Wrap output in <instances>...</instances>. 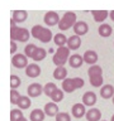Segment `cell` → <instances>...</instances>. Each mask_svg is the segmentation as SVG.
<instances>
[{
    "mask_svg": "<svg viewBox=\"0 0 114 121\" xmlns=\"http://www.w3.org/2000/svg\"><path fill=\"white\" fill-rule=\"evenodd\" d=\"M29 30L27 28H22V26H17L15 22L11 19L10 20V39L17 40V42H28L29 39Z\"/></svg>",
    "mask_w": 114,
    "mask_h": 121,
    "instance_id": "obj_1",
    "label": "cell"
},
{
    "mask_svg": "<svg viewBox=\"0 0 114 121\" xmlns=\"http://www.w3.org/2000/svg\"><path fill=\"white\" fill-rule=\"evenodd\" d=\"M30 34H32L33 38H36V39H38L42 43H48L55 37L48 28H44L42 25H34L32 30H30Z\"/></svg>",
    "mask_w": 114,
    "mask_h": 121,
    "instance_id": "obj_2",
    "label": "cell"
},
{
    "mask_svg": "<svg viewBox=\"0 0 114 121\" xmlns=\"http://www.w3.org/2000/svg\"><path fill=\"white\" fill-rule=\"evenodd\" d=\"M87 74H89V81L91 83V86L94 87H103V68L98 64L90 66V68L87 69Z\"/></svg>",
    "mask_w": 114,
    "mask_h": 121,
    "instance_id": "obj_3",
    "label": "cell"
},
{
    "mask_svg": "<svg viewBox=\"0 0 114 121\" xmlns=\"http://www.w3.org/2000/svg\"><path fill=\"white\" fill-rule=\"evenodd\" d=\"M68 58H70V49L65 45V47L57 48V51L52 57V62L56 64V67H63Z\"/></svg>",
    "mask_w": 114,
    "mask_h": 121,
    "instance_id": "obj_4",
    "label": "cell"
},
{
    "mask_svg": "<svg viewBox=\"0 0 114 121\" xmlns=\"http://www.w3.org/2000/svg\"><path fill=\"white\" fill-rule=\"evenodd\" d=\"M85 85L82 78L80 77H75V78H66L65 81H62V90L63 92H67V93H72L77 88H81Z\"/></svg>",
    "mask_w": 114,
    "mask_h": 121,
    "instance_id": "obj_5",
    "label": "cell"
},
{
    "mask_svg": "<svg viewBox=\"0 0 114 121\" xmlns=\"http://www.w3.org/2000/svg\"><path fill=\"white\" fill-rule=\"evenodd\" d=\"M76 13L74 11H67L63 14V17L61 18V20L58 23V28L60 30H67L70 28H74V25L76 24Z\"/></svg>",
    "mask_w": 114,
    "mask_h": 121,
    "instance_id": "obj_6",
    "label": "cell"
},
{
    "mask_svg": "<svg viewBox=\"0 0 114 121\" xmlns=\"http://www.w3.org/2000/svg\"><path fill=\"white\" fill-rule=\"evenodd\" d=\"M11 64L15 68H27L28 67V57L24 53H17L15 56L11 57Z\"/></svg>",
    "mask_w": 114,
    "mask_h": 121,
    "instance_id": "obj_7",
    "label": "cell"
},
{
    "mask_svg": "<svg viewBox=\"0 0 114 121\" xmlns=\"http://www.w3.org/2000/svg\"><path fill=\"white\" fill-rule=\"evenodd\" d=\"M43 20L47 25L53 26V25H58L61 18L58 17V13H56V11H47V13L44 14Z\"/></svg>",
    "mask_w": 114,
    "mask_h": 121,
    "instance_id": "obj_8",
    "label": "cell"
},
{
    "mask_svg": "<svg viewBox=\"0 0 114 121\" xmlns=\"http://www.w3.org/2000/svg\"><path fill=\"white\" fill-rule=\"evenodd\" d=\"M27 93H28L29 97H38L41 93H43V86L39 85V83H32V85L28 86Z\"/></svg>",
    "mask_w": 114,
    "mask_h": 121,
    "instance_id": "obj_9",
    "label": "cell"
},
{
    "mask_svg": "<svg viewBox=\"0 0 114 121\" xmlns=\"http://www.w3.org/2000/svg\"><path fill=\"white\" fill-rule=\"evenodd\" d=\"M86 106L84 104H75L71 108V112H72V116L76 117V119H81L86 115Z\"/></svg>",
    "mask_w": 114,
    "mask_h": 121,
    "instance_id": "obj_10",
    "label": "cell"
},
{
    "mask_svg": "<svg viewBox=\"0 0 114 121\" xmlns=\"http://www.w3.org/2000/svg\"><path fill=\"white\" fill-rule=\"evenodd\" d=\"M25 74L30 78H36L41 74V67L37 63H29L25 68Z\"/></svg>",
    "mask_w": 114,
    "mask_h": 121,
    "instance_id": "obj_11",
    "label": "cell"
},
{
    "mask_svg": "<svg viewBox=\"0 0 114 121\" xmlns=\"http://www.w3.org/2000/svg\"><path fill=\"white\" fill-rule=\"evenodd\" d=\"M74 32H75V35H79V37L85 35L89 32V25L85 22H76V24L74 25Z\"/></svg>",
    "mask_w": 114,
    "mask_h": 121,
    "instance_id": "obj_12",
    "label": "cell"
},
{
    "mask_svg": "<svg viewBox=\"0 0 114 121\" xmlns=\"http://www.w3.org/2000/svg\"><path fill=\"white\" fill-rule=\"evenodd\" d=\"M96 95H95V92H91V91H87V92H85L82 95V104L85 106H94L95 102H96Z\"/></svg>",
    "mask_w": 114,
    "mask_h": 121,
    "instance_id": "obj_13",
    "label": "cell"
},
{
    "mask_svg": "<svg viewBox=\"0 0 114 121\" xmlns=\"http://www.w3.org/2000/svg\"><path fill=\"white\" fill-rule=\"evenodd\" d=\"M82 63H85L82 56L77 54V53L70 56V58H68V64H70V67H72V68H80L82 66Z\"/></svg>",
    "mask_w": 114,
    "mask_h": 121,
    "instance_id": "obj_14",
    "label": "cell"
},
{
    "mask_svg": "<svg viewBox=\"0 0 114 121\" xmlns=\"http://www.w3.org/2000/svg\"><path fill=\"white\" fill-rule=\"evenodd\" d=\"M82 58H84V62L85 63L90 64V66H94V64L98 62V53L94 52V51H86L84 53Z\"/></svg>",
    "mask_w": 114,
    "mask_h": 121,
    "instance_id": "obj_15",
    "label": "cell"
},
{
    "mask_svg": "<svg viewBox=\"0 0 114 121\" xmlns=\"http://www.w3.org/2000/svg\"><path fill=\"white\" fill-rule=\"evenodd\" d=\"M44 113L49 117H53V116H57V113H58V106H57V104H55V102H48V104L44 105Z\"/></svg>",
    "mask_w": 114,
    "mask_h": 121,
    "instance_id": "obj_16",
    "label": "cell"
},
{
    "mask_svg": "<svg viewBox=\"0 0 114 121\" xmlns=\"http://www.w3.org/2000/svg\"><path fill=\"white\" fill-rule=\"evenodd\" d=\"M81 45V39L79 35H71L70 38H67V48L70 51H76L80 48Z\"/></svg>",
    "mask_w": 114,
    "mask_h": 121,
    "instance_id": "obj_17",
    "label": "cell"
},
{
    "mask_svg": "<svg viewBox=\"0 0 114 121\" xmlns=\"http://www.w3.org/2000/svg\"><path fill=\"white\" fill-rule=\"evenodd\" d=\"M100 96L105 100L114 97V86L113 85H104L100 88Z\"/></svg>",
    "mask_w": 114,
    "mask_h": 121,
    "instance_id": "obj_18",
    "label": "cell"
},
{
    "mask_svg": "<svg viewBox=\"0 0 114 121\" xmlns=\"http://www.w3.org/2000/svg\"><path fill=\"white\" fill-rule=\"evenodd\" d=\"M86 120L87 121H99L101 119V112L99 108H95V107H91L89 111L86 112Z\"/></svg>",
    "mask_w": 114,
    "mask_h": 121,
    "instance_id": "obj_19",
    "label": "cell"
},
{
    "mask_svg": "<svg viewBox=\"0 0 114 121\" xmlns=\"http://www.w3.org/2000/svg\"><path fill=\"white\" fill-rule=\"evenodd\" d=\"M98 33H99V35L103 37V38H108V37L112 35L113 28L109 24H106V23H103V24H100V26H99Z\"/></svg>",
    "mask_w": 114,
    "mask_h": 121,
    "instance_id": "obj_20",
    "label": "cell"
},
{
    "mask_svg": "<svg viewBox=\"0 0 114 121\" xmlns=\"http://www.w3.org/2000/svg\"><path fill=\"white\" fill-rule=\"evenodd\" d=\"M91 14H93L94 20L96 23H101V24H103V22H104L105 19L108 18V15H109V13L106 10H93V11H91Z\"/></svg>",
    "mask_w": 114,
    "mask_h": 121,
    "instance_id": "obj_21",
    "label": "cell"
},
{
    "mask_svg": "<svg viewBox=\"0 0 114 121\" xmlns=\"http://www.w3.org/2000/svg\"><path fill=\"white\" fill-rule=\"evenodd\" d=\"M53 78L57 81H65L67 78V69L65 67H56L53 71Z\"/></svg>",
    "mask_w": 114,
    "mask_h": 121,
    "instance_id": "obj_22",
    "label": "cell"
},
{
    "mask_svg": "<svg viewBox=\"0 0 114 121\" xmlns=\"http://www.w3.org/2000/svg\"><path fill=\"white\" fill-rule=\"evenodd\" d=\"M44 110H41V108H34L29 115V120L30 121H43L44 120Z\"/></svg>",
    "mask_w": 114,
    "mask_h": 121,
    "instance_id": "obj_23",
    "label": "cell"
},
{
    "mask_svg": "<svg viewBox=\"0 0 114 121\" xmlns=\"http://www.w3.org/2000/svg\"><path fill=\"white\" fill-rule=\"evenodd\" d=\"M27 18H28V13L24 11V10H15V11H13V17H11V19H13L14 22H17V23L25 22Z\"/></svg>",
    "mask_w": 114,
    "mask_h": 121,
    "instance_id": "obj_24",
    "label": "cell"
},
{
    "mask_svg": "<svg viewBox=\"0 0 114 121\" xmlns=\"http://www.w3.org/2000/svg\"><path fill=\"white\" fill-rule=\"evenodd\" d=\"M53 42L57 47H65V44H67V38L63 33H57L55 37H53Z\"/></svg>",
    "mask_w": 114,
    "mask_h": 121,
    "instance_id": "obj_25",
    "label": "cell"
},
{
    "mask_svg": "<svg viewBox=\"0 0 114 121\" xmlns=\"http://www.w3.org/2000/svg\"><path fill=\"white\" fill-rule=\"evenodd\" d=\"M46 56H47V52H46V49L38 47V48L36 49V52H34L32 59L34 60V62H41V60H43V59L46 58Z\"/></svg>",
    "mask_w": 114,
    "mask_h": 121,
    "instance_id": "obj_26",
    "label": "cell"
},
{
    "mask_svg": "<svg viewBox=\"0 0 114 121\" xmlns=\"http://www.w3.org/2000/svg\"><path fill=\"white\" fill-rule=\"evenodd\" d=\"M30 105H32V101H30L29 96H22L20 98H19L18 104H17V106H18V107L20 108V110H27V108H29Z\"/></svg>",
    "mask_w": 114,
    "mask_h": 121,
    "instance_id": "obj_27",
    "label": "cell"
},
{
    "mask_svg": "<svg viewBox=\"0 0 114 121\" xmlns=\"http://www.w3.org/2000/svg\"><path fill=\"white\" fill-rule=\"evenodd\" d=\"M56 90H57V86L53 82H47L43 86V93L46 95V96H48V97H51L52 93L55 92Z\"/></svg>",
    "mask_w": 114,
    "mask_h": 121,
    "instance_id": "obj_28",
    "label": "cell"
},
{
    "mask_svg": "<svg viewBox=\"0 0 114 121\" xmlns=\"http://www.w3.org/2000/svg\"><path fill=\"white\" fill-rule=\"evenodd\" d=\"M23 112L20 108H13L10 111V121H19L23 119Z\"/></svg>",
    "mask_w": 114,
    "mask_h": 121,
    "instance_id": "obj_29",
    "label": "cell"
},
{
    "mask_svg": "<svg viewBox=\"0 0 114 121\" xmlns=\"http://www.w3.org/2000/svg\"><path fill=\"white\" fill-rule=\"evenodd\" d=\"M63 96H65V92H63V90H60V88H57L55 92L52 93V96H51V100L52 102H61L63 100Z\"/></svg>",
    "mask_w": 114,
    "mask_h": 121,
    "instance_id": "obj_30",
    "label": "cell"
},
{
    "mask_svg": "<svg viewBox=\"0 0 114 121\" xmlns=\"http://www.w3.org/2000/svg\"><path fill=\"white\" fill-rule=\"evenodd\" d=\"M37 48H38V47H37L36 44H33V43L27 44V45H25V48H24V54H25L27 57H28V58H32Z\"/></svg>",
    "mask_w": 114,
    "mask_h": 121,
    "instance_id": "obj_31",
    "label": "cell"
},
{
    "mask_svg": "<svg viewBox=\"0 0 114 121\" xmlns=\"http://www.w3.org/2000/svg\"><path fill=\"white\" fill-rule=\"evenodd\" d=\"M20 78L18 77V76H15V74H11L10 76V87H11V90H17L19 86H20Z\"/></svg>",
    "mask_w": 114,
    "mask_h": 121,
    "instance_id": "obj_32",
    "label": "cell"
},
{
    "mask_svg": "<svg viewBox=\"0 0 114 121\" xmlns=\"http://www.w3.org/2000/svg\"><path fill=\"white\" fill-rule=\"evenodd\" d=\"M20 97H22L20 93H19L17 90H11L10 91V104L11 105H17Z\"/></svg>",
    "mask_w": 114,
    "mask_h": 121,
    "instance_id": "obj_33",
    "label": "cell"
},
{
    "mask_svg": "<svg viewBox=\"0 0 114 121\" xmlns=\"http://www.w3.org/2000/svg\"><path fill=\"white\" fill-rule=\"evenodd\" d=\"M56 121H71V117L67 112H58L56 116Z\"/></svg>",
    "mask_w": 114,
    "mask_h": 121,
    "instance_id": "obj_34",
    "label": "cell"
},
{
    "mask_svg": "<svg viewBox=\"0 0 114 121\" xmlns=\"http://www.w3.org/2000/svg\"><path fill=\"white\" fill-rule=\"evenodd\" d=\"M15 52H17V43L14 40H11L10 42V53L13 56H15Z\"/></svg>",
    "mask_w": 114,
    "mask_h": 121,
    "instance_id": "obj_35",
    "label": "cell"
},
{
    "mask_svg": "<svg viewBox=\"0 0 114 121\" xmlns=\"http://www.w3.org/2000/svg\"><path fill=\"white\" fill-rule=\"evenodd\" d=\"M109 18H110V19H112V20L114 22V10H112V11L109 13Z\"/></svg>",
    "mask_w": 114,
    "mask_h": 121,
    "instance_id": "obj_36",
    "label": "cell"
},
{
    "mask_svg": "<svg viewBox=\"0 0 114 121\" xmlns=\"http://www.w3.org/2000/svg\"><path fill=\"white\" fill-rule=\"evenodd\" d=\"M19 121H28V120H27L25 117H23V119H22V120H19Z\"/></svg>",
    "mask_w": 114,
    "mask_h": 121,
    "instance_id": "obj_37",
    "label": "cell"
},
{
    "mask_svg": "<svg viewBox=\"0 0 114 121\" xmlns=\"http://www.w3.org/2000/svg\"><path fill=\"white\" fill-rule=\"evenodd\" d=\"M110 121H114V115L112 116V119H110Z\"/></svg>",
    "mask_w": 114,
    "mask_h": 121,
    "instance_id": "obj_38",
    "label": "cell"
},
{
    "mask_svg": "<svg viewBox=\"0 0 114 121\" xmlns=\"http://www.w3.org/2000/svg\"><path fill=\"white\" fill-rule=\"evenodd\" d=\"M112 100H113V105H114V97H113V98H112Z\"/></svg>",
    "mask_w": 114,
    "mask_h": 121,
    "instance_id": "obj_39",
    "label": "cell"
},
{
    "mask_svg": "<svg viewBox=\"0 0 114 121\" xmlns=\"http://www.w3.org/2000/svg\"><path fill=\"white\" fill-rule=\"evenodd\" d=\"M101 121H106V120H101Z\"/></svg>",
    "mask_w": 114,
    "mask_h": 121,
    "instance_id": "obj_40",
    "label": "cell"
}]
</instances>
